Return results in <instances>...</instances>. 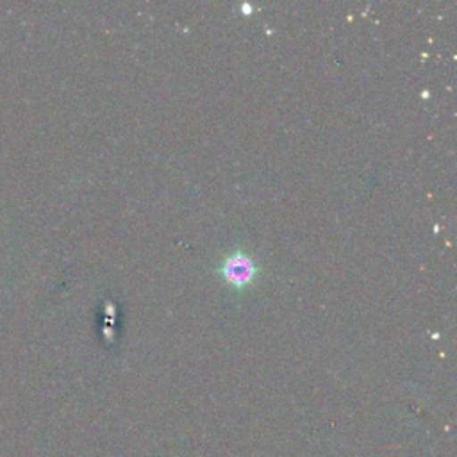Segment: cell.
I'll list each match as a JSON object with an SVG mask.
<instances>
[{"mask_svg": "<svg viewBox=\"0 0 457 457\" xmlns=\"http://www.w3.org/2000/svg\"><path fill=\"white\" fill-rule=\"evenodd\" d=\"M220 273L225 277L227 282L236 286H245L255 277L257 266L250 255L237 250L223 259Z\"/></svg>", "mask_w": 457, "mask_h": 457, "instance_id": "6da1fadb", "label": "cell"}]
</instances>
